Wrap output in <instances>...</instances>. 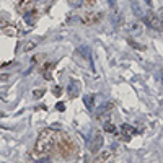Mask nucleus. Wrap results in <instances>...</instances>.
Instances as JSON below:
<instances>
[{
    "instance_id": "nucleus-1",
    "label": "nucleus",
    "mask_w": 163,
    "mask_h": 163,
    "mask_svg": "<svg viewBox=\"0 0 163 163\" xmlns=\"http://www.w3.org/2000/svg\"><path fill=\"white\" fill-rule=\"evenodd\" d=\"M57 142V132L52 129H42L39 132V137L36 140V147H34V153L38 157H46L52 152V148Z\"/></svg>"
},
{
    "instance_id": "nucleus-2",
    "label": "nucleus",
    "mask_w": 163,
    "mask_h": 163,
    "mask_svg": "<svg viewBox=\"0 0 163 163\" xmlns=\"http://www.w3.org/2000/svg\"><path fill=\"white\" fill-rule=\"evenodd\" d=\"M101 147H103V136L100 132H96L88 144V150H90V153H96L101 150Z\"/></svg>"
},
{
    "instance_id": "nucleus-3",
    "label": "nucleus",
    "mask_w": 163,
    "mask_h": 163,
    "mask_svg": "<svg viewBox=\"0 0 163 163\" xmlns=\"http://www.w3.org/2000/svg\"><path fill=\"white\" fill-rule=\"evenodd\" d=\"M114 160H116L114 150H111V148H106V150H103V152L96 157L95 163H114Z\"/></svg>"
},
{
    "instance_id": "nucleus-4",
    "label": "nucleus",
    "mask_w": 163,
    "mask_h": 163,
    "mask_svg": "<svg viewBox=\"0 0 163 163\" xmlns=\"http://www.w3.org/2000/svg\"><path fill=\"white\" fill-rule=\"evenodd\" d=\"M67 93L70 98H77L80 93V82L77 80H70V85L67 87Z\"/></svg>"
},
{
    "instance_id": "nucleus-5",
    "label": "nucleus",
    "mask_w": 163,
    "mask_h": 163,
    "mask_svg": "<svg viewBox=\"0 0 163 163\" xmlns=\"http://www.w3.org/2000/svg\"><path fill=\"white\" fill-rule=\"evenodd\" d=\"M144 21L150 28H153V30H158V20H157V15H155L153 12H148L147 15L144 17Z\"/></svg>"
},
{
    "instance_id": "nucleus-6",
    "label": "nucleus",
    "mask_w": 163,
    "mask_h": 163,
    "mask_svg": "<svg viewBox=\"0 0 163 163\" xmlns=\"http://www.w3.org/2000/svg\"><path fill=\"white\" fill-rule=\"evenodd\" d=\"M54 65L51 62H47V64H44V67H42V77H44L46 80H51L52 79V75H51V72H49V70H51Z\"/></svg>"
},
{
    "instance_id": "nucleus-7",
    "label": "nucleus",
    "mask_w": 163,
    "mask_h": 163,
    "mask_svg": "<svg viewBox=\"0 0 163 163\" xmlns=\"http://www.w3.org/2000/svg\"><path fill=\"white\" fill-rule=\"evenodd\" d=\"M3 33L8 34V36H18V28L12 26V25H7V26H3Z\"/></svg>"
},
{
    "instance_id": "nucleus-8",
    "label": "nucleus",
    "mask_w": 163,
    "mask_h": 163,
    "mask_svg": "<svg viewBox=\"0 0 163 163\" xmlns=\"http://www.w3.org/2000/svg\"><path fill=\"white\" fill-rule=\"evenodd\" d=\"M121 131L124 132V136H126V137H131V136H134V134L137 132V131L134 129V127H131L129 124H122V126H121Z\"/></svg>"
},
{
    "instance_id": "nucleus-9",
    "label": "nucleus",
    "mask_w": 163,
    "mask_h": 163,
    "mask_svg": "<svg viewBox=\"0 0 163 163\" xmlns=\"http://www.w3.org/2000/svg\"><path fill=\"white\" fill-rule=\"evenodd\" d=\"M100 18H101V13H96V15H88V17H85L83 23H95V21H98Z\"/></svg>"
},
{
    "instance_id": "nucleus-10",
    "label": "nucleus",
    "mask_w": 163,
    "mask_h": 163,
    "mask_svg": "<svg viewBox=\"0 0 163 163\" xmlns=\"http://www.w3.org/2000/svg\"><path fill=\"white\" fill-rule=\"evenodd\" d=\"M79 52L83 54V57H85V59H91V52H90L88 46H80V47H79Z\"/></svg>"
},
{
    "instance_id": "nucleus-11",
    "label": "nucleus",
    "mask_w": 163,
    "mask_h": 163,
    "mask_svg": "<svg viewBox=\"0 0 163 163\" xmlns=\"http://www.w3.org/2000/svg\"><path fill=\"white\" fill-rule=\"evenodd\" d=\"M155 15H157V20H158V30L163 31V8H158Z\"/></svg>"
},
{
    "instance_id": "nucleus-12",
    "label": "nucleus",
    "mask_w": 163,
    "mask_h": 163,
    "mask_svg": "<svg viewBox=\"0 0 163 163\" xmlns=\"http://www.w3.org/2000/svg\"><path fill=\"white\" fill-rule=\"evenodd\" d=\"M36 44H38V41H34V39L33 41H28L26 44H25V47H23V51L25 52H30V51H33V49L36 47Z\"/></svg>"
},
{
    "instance_id": "nucleus-13",
    "label": "nucleus",
    "mask_w": 163,
    "mask_h": 163,
    "mask_svg": "<svg viewBox=\"0 0 163 163\" xmlns=\"http://www.w3.org/2000/svg\"><path fill=\"white\" fill-rule=\"evenodd\" d=\"M83 103H85V106H87L88 109H91V108H93V96L85 95V96H83Z\"/></svg>"
},
{
    "instance_id": "nucleus-14",
    "label": "nucleus",
    "mask_w": 163,
    "mask_h": 163,
    "mask_svg": "<svg viewBox=\"0 0 163 163\" xmlns=\"http://www.w3.org/2000/svg\"><path fill=\"white\" fill-rule=\"evenodd\" d=\"M129 44H131L134 49H139V51H144V49H145V46H140V44H137V42L132 41V39H129Z\"/></svg>"
},
{
    "instance_id": "nucleus-15",
    "label": "nucleus",
    "mask_w": 163,
    "mask_h": 163,
    "mask_svg": "<svg viewBox=\"0 0 163 163\" xmlns=\"http://www.w3.org/2000/svg\"><path fill=\"white\" fill-rule=\"evenodd\" d=\"M104 131H106V132H116V127L113 126L111 122H106V124H104Z\"/></svg>"
},
{
    "instance_id": "nucleus-16",
    "label": "nucleus",
    "mask_w": 163,
    "mask_h": 163,
    "mask_svg": "<svg viewBox=\"0 0 163 163\" xmlns=\"http://www.w3.org/2000/svg\"><path fill=\"white\" fill-rule=\"evenodd\" d=\"M33 96L34 98H42V96H44V90H34L33 91Z\"/></svg>"
},
{
    "instance_id": "nucleus-17",
    "label": "nucleus",
    "mask_w": 163,
    "mask_h": 163,
    "mask_svg": "<svg viewBox=\"0 0 163 163\" xmlns=\"http://www.w3.org/2000/svg\"><path fill=\"white\" fill-rule=\"evenodd\" d=\"M95 2H96V0H83V7H87V8H88V7H93L95 5Z\"/></svg>"
},
{
    "instance_id": "nucleus-18",
    "label": "nucleus",
    "mask_w": 163,
    "mask_h": 163,
    "mask_svg": "<svg viewBox=\"0 0 163 163\" xmlns=\"http://www.w3.org/2000/svg\"><path fill=\"white\" fill-rule=\"evenodd\" d=\"M55 109L57 111H65V104H64L62 101H59L57 104H55Z\"/></svg>"
},
{
    "instance_id": "nucleus-19",
    "label": "nucleus",
    "mask_w": 163,
    "mask_h": 163,
    "mask_svg": "<svg viewBox=\"0 0 163 163\" xmlns=\"http://www.w3.org/2000/svg\"><path fill=\"white\" fill-rule=\"evenodd\" d=\"M108 3H109L111 8H114V7H116V0H108Z\"/></svg>"
},
{
    "instance_id": "nucleus-20",
    "label": "nucleus",
    "mask_w": 163,
    "mask_h": 163,
    "mask_svg": "<svg viewBox=\"0 0 163 163\" xmlns=\"http://www.w3.org/2000/svg\"><path fill=\"white\" fill-rule=\"evenodd\" d=\"M145 3H147V5H150V3H152V0H145Z\"/></svg>"
},
{
    "instance_id": "nucleus-21",
    "label": "nucleus",
    "mask_w": 163,
    "mask_h": 163,
    "mask_svg": "<svg viewBox=\"0 0 163 163\" xmlns=\"http://www.w3.org/2000/svg\"><path fill=\"white\" fill-rule=\"evenodd\" d=\"M2 116H3V113H0V117H2Z\"/></svg>"
},
{
    "instance_id": "nucleus-22",
    "label": "nucleus",
    "mask_w": 163,
    "mask_h": 163,
    "mask_svg": "<svg viewBox=\"0 0 163 163\" xmlns=\"http://www.w3.org/2000/svg\"><path fill=\"white\" fill-rule=\"evenodd\" d=\"M21 2H25V0H21Z\"/></svg>"
}]
</instances>
